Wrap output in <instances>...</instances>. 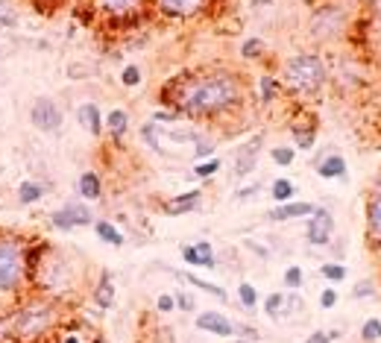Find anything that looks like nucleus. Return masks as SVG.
<instances>
[{
  "label": "nucleus",
  "mask_w": 381,
  "mask_h": 343,
  "mask_svg": "<svg viewBox=\"0 0 381 343\" xmlns=\"http://www.w3.org/2000/svg\"><path fill=\"white\" fill-rule=\"evenodd\" d=\"M281 82L285 89L293 94H314L323 89L326 82V65L323 59L314 56V53H299V56H290L285 68H281Z\"/></svg>",
  "instance_id": "obj_2"
},
{
  "label": "nucleus",
  "mask_w": 381,
  "mask_h": 343,
  "mask_svg": "<svg viewBox=\"0 0 381 343\" xmlns=\"http://www.w3.org/2000/svg\"><path fill=\"white\" fill-rule=\"evenodd\" d=\"M361 343H381V320L378 317H370L361 326Z\"/></svg>",
  "instance_id": "obj_29"
},
{
  "label": "nucleus",
  "mask_w": 381,
  "mask_h": 343,
  "mask_svg": "<svg viewBox=\"0 0 381 343\" xmlns=\"http://www.w3.org/2000/svg\"><path fill=\"white\" fill-rule=\"evenodd\" d=\"M273 3V0H255V6H270Z\"/></svg>",
  "instance_id": "obj_47"
},
{
  "label": "nucleus",
  "mask_w": 381,
  "mask_h": 343,
  "mask_svg": "<svg viewBox=\"0 0 381 343\" xmlns=\"http://www.w3.org/2000/svg\"><path fill=\"white\" fill-rule=\"evenodd\" d=\"M0 27H18V15L12 12L6 0H0Z\"/></svg>",
  "instance_id": "obj_37"
},
{
  "label": "nucleus",
  "mask_w": 381,
  "mask_h": 343,
  "mask_svg": "<svg viewBox=\"0 0 381 343\" xmlns=\"http://www.w3.org/2000/svg\"><path fill=\"white\" fill-rule=\"evenodd\" d=\"M373 197H381V174L373 179Z\"/></svg>",
  "instance_id": "obj_45"
},
{
  "label": "nucleus",
  "mask_w": 381,
  "mask_h": 343,
  "mask_svg": "<svg viewBox=\"0 0 381 343\" xmlns=\"http://www.w3.org/2000/svg\"><path fill=\"white\" fill-rule=\"evenodd\" d=\"M208 0H158V9H162L165 18H176V21H185V18H196L200 12L205 9Z\"/></svg>",
  "instance_id": "obj_11"
},
{
  "label": "nucleus",
  "mask_w": 381,
  "mask_h": 343,
  "mask_svg": "<svg viewBox=\"0 0 381 343\" xmlns=\"http://www.w3.org/2000/svg\"><path fill=\"white\" fill-rule=\"evenodd\" d=\"M27 252L15 238H0V297L18 293L27 279Z\"/></svg>",
  "instance_id": "obj_3"
},
{
  "label": "nucleus",
  "mask_w": 381,
  "mask_h": 343,
  "mask_svg": "<svg viewBox=\"0 0 381 343\" xmlns=\"http://www.w3.org/2000/svg\"><path fill=\"white\" fill-rule=\"evenodd\" d=\"M238 297H241V305H243V308H255V305H258V290L250 285V281H241V285H238Z\"/></svg>",
  "instance_id": "obj_30"
},
{
  "label": "nucleus",
  "mask_w": 381,
  "mask_h": 343,
  "mask_svg": "<svg viewBox=\"0 0 381 343\" xmlns=\"http://www.w3.org/2000/svg\"><path fill=\"white\" fill-rule=\"evenodd\" d=\"M91 223H94V212L85 203H68L50 214V226L62 232H71L77 226H91Z\"/></svg>",
  "instance_id": "obj_6"
},
{
  "label": "nucleus",
  "mask_w": 381,
  "mask_h": 343,
  "mask_svg": "<svg viewBox=\"0 0 381 343\" xmlns=\"http://www.w3.org/2000/svg\"><path fill=\"white\" fill-rule=\"evenodd\" d=\"M150 6V0H97V12L109 21H129Z\"/></svg>",
  "instance_id": "obj_8"
},
{
  "label": "nucleus",
  "mask_w": 381,
  "mask_h": 343,
  "mask_svg": "<svg viewBox=\"0 0 381 343\" xmlns=\"http://www.w3.org/2000/svg\"><path fill=\"white\" fill-rule=\"evenodd\" d=\"M94 235L100 238L103 243H109V247H124V232H120L115 223H109V220H97Z\"/></svg>",
  "instance_id": "obj_20"
},
{
  "label": "nucleus",
  "mask_w": 381,
  "mask_h": 343,
  "mask_svg": "<svg viewBox=\"0 0 381 343\" xmlns=\"http://www.w3.org/2000/svg\"><path fill=\"white\" fill-rule=\"evenodd\" d=\"M77 120L91 132V136H100L103 132V118H100V106L97 103H82L77 109Z\"/></svg>",
  "instance_id": "obj_18"
},
{
  "label": "nucleus",
  "mask_w": 381,
  "mask_h": 343,
  "mask_svg": "<svg viewBox=\"0 0 381 343\" xmlns=\"http://www.w3.org/2000/svg\"><path fill=\"white\" fill-rule=\"evenodd\" d=\"M319 305H323V308H335V305H337V290L326 288L323 293H319Z\"/></svg>",
  "instance_id": "obj_40"
},
{
  "label": "nucleus",
  "mask_w": 381,
  "mask_h": 343,
  "mask_svg": "<svg viewBox=\"0 0 381 343\" xmlns=\"http://www.w3.org/2000/svg\"><path fill=\"white\" fill-rule=\"evenodd\" d=\"M77 191H80V197H85V200H100L103 197V179H100V174L85 170V174L80 176V182H77Z\"/></svg>",
  "instance_id": "obj_19"
},
{
  "label": "nucleus",
  "mask_w": 381,
  "mask_h": 343,
  "mask_svg": "<svg viewBox=\"0 0 381 343\" xmlns=\"http://www.w3.org/2000/svg\"><path fill=\"white\" fill-rule=\"evenodd\" d=\"M373 293H375V285L370 279H364V281L355 285V299H366V297H373Z\"/></svg>",
  "instance_id": "obj_39"
},
{
  "label": "nucleus",
  "mask_w": 381,
  "mask_h": 343,
  "mask_svg": "<svg viewBox=\"0 0 381 343\" xmlns=\"http://www.w3.org/2000/svg\"><path fill=\"white\" fill-rule=\"evenodd\" d=\"M179 279H185L188 285H194V288H200V290H205V293H212V297H217L220 302H229V293H226V288H220V285H212V281H205V279H200V276H194V273H179V270H174Z\"/></svg>",
  "instance_id": "obj_21"
},
{
  "label": "nucleus",
  "mask_w": 381,
  "mask_h": 343,
  "mask_svg": "<svg viewBox=\"0 0 381 343\" xmlns=\"http://www.w3.org/2000/svg\"><path fill=\"white\" fill-rule=\"evenodd\" d=\"M276 94H279V82L273 77H261V103H273Z\"/></svg>",
  "instance_id": "obj_36"
},
{
  "label": "nucleus",
  "mask_w": 381,
  "mask_h": 343,
  "mask_svg": "<svg viewBox=\"0 0 381 343\" xmlns=\"http://www.w3.org/2000/svg\"><path fill=\"white\" fill-rule=\"evenodd\" d=\"M314 203H281V205H276L273 212H270L267 217L270 220H293V217H311V212H314Z\"/></svg>",
  "instance_id": "obj_17"
},
{
  "label": "nucleus",
  "mask_w": 381,
  "mask_h": 343,
  "mask_svg": "<svg viewBox=\"0 0 381 343\" xmlns=\"http://www.w3.org/2000/svg\"><path fill=\"white\" fill-rule=\"evenodd\" d=\"M30 120H32L35 129L47 132V136H56V132L62 129L65 115H62V109H59V103L53 100V97H39L30 109Z\"/></svg>",
  "instance_id": "obj_5"
},
{
  "label": "nucleus",
  "mask_w": 381,
  "mask_h": 343,
  "mask_svg": "<svg viewBox=\"0 0 381 343\" xmlns=\"http://www.w3.org/2000/svg\"><path fill=\"white\" fill-rule=\"evenodd\" d=\"M293 194H297V188H293L290 179H273V188H270V197H273L279 205L281 203H290Z\"/></svg>",
  "instance_id": "obj_24"
},
{
  "label": "nucleus",
  "mask_w": 381,
  "mask_h": 343,
  "mask_svg": "<svg viewBox=\"0 0 381 343\" xmlns=\"http://www.w3.org/2000/svg\"><path fill=\"white\" fill-rule=\"evenodd\" d=\"M94 305H97L100 311H106V308H112V305H115V276L109 273V270H103L100 279H97V288H94Z\"/></svg>",
  "instance_id": "obj_15"
},
{
  "label": "nucleus",
  "mask_w": 381,
  "mask_h": 343,
  "mask_svg": "<svg viewBox=\"0 0 381 343\" xmlns=\"http://www.w3.org/2000/svg\"><path fill=\"white\" fill-rule=\"evenodd\" d=\"M264 50H267L264 39H247V41L241 44V59H247V62H255L258 56H264Z\"/></svg>",
  "instance_id": "obj_28"
},
{
  "label": "nucleus",
  "mask_w": 381,
  "mask_h": 343,
  "mask_svg": "<svg viewBox=\"0 0 381 343\" xmlns=\"http://www.w3.org/2000/svg\"><path fill=\"white\" fill-rule=\"evenodd\" d=\"M106 124H109V132H112V138L120 141L127 136V129H129V115L124 112V109H112L106 118Z\"/></svg>",
  "instance_id": "obj_23"
},
{
  "label": "nucleus",
  "mask_w": 381,
  "mask_h": 343,
  "mask_svg": "<svg viewBox=\"0 0 381 343\" xmlns=\"http://www.w3.org/2000/svg\"><path fill=\"white\" fill-rule=\"evenodd\" d=\"M194 326L200 328V332L217 335V337H232V335H235V323H232L226 314H220V311H203L194 320Z\"/></svg>",
  "instance_id": "obj_10"
},
{
  "label": "nucleus",
  "mask_w": 381,
  "mask_h": 343,
  "mask_svg": "<svg viewBox=\"0 0 381 343\" xmlns=\"http://www.w3.org/2000/svg\"><path fill=\"white\" fill-rule=\"evenodd\" d=\"M331 232H335V214L328 212V208H314L311 217H308V226H305V238L314 247H326L331 241Z\"/></svg>",
  "instance_id": "obj_7"
},
{
  "label": "nucleus",
  "mask_w": 381,
  "mask_h": 343,
  "mask_svg": "<svg viewBox=\"0 0 381 343\" xmlns=\"http://www.w3.org/2000/svg\"><path fill=\"white\" fill-rule=\"evenodd\" d=\"M44 185L41 182H35V179H24L21 185H18V203L21 205H32V203H39L44 197Z\"/></svg>",
  "instance_id": "obj_22"
},
{
  "label": "nucleus",
  "mask_w": 381,
  "mask_h": 343,
  "mask_svg": "<svg viewBox=\"0 0 381 343\" xmlns=\"http://www.w3.org/2000/svg\"><path fill=\"white\" fill-rule=\"evenodd\" d=\"M235 343H247V340H243V337H238V340H235Z\"/></svg>",
  "instance_id": "obj_49"
},
{
  "label": "nucleus",
  "mask_w": 381,
  "mask_h": 343,
  "mask_svg": "<svg viewBox=\"0 0 381 343\" xmlns=\"http://www.w3.org/2000/svg\"><path fill=\"white\" fill-rule=\"evenodd\" d=\"M165 97L188 118H220L243 106V82L232 71H200L167 82Z\"/></svg>",
  "instance_id": "obj_1"
},
{
  "label": "nucleus",
  "mask_w": 381,
  "mask_h": 343,
  "mask_svg": "<svg viewBox=\"0 0 381 343\" xmlns=\"http://www.w3.org/2000/svg\"><path fill=\"white\" fill-rule=\"evenodd\" d=\"M293 141H297L299 150H311L314 141H317L314 124H308V127H293Z\"/></svg>",
  "instance_id": "obj_27"
},
{
  "label": "nucleus",
  "mask_w": 381,
  "mask_h": 343,
  "mask_svg": "<svg viewBox=\"0 0 381 343\" xmlns=\"http://www.w3.org/2000/svg\"><path fill=\"white\" fill-rule=\"evenodd\" d=\"M314 170L323 179H346V174H349L346 158H343L340 153H335V150H328L326 156H319L317 162H314Z\"/></svg>",
  "instance_id": "obj_13"
},
{
  "label": "nucleus",
  "mask_w": 381,
  "mask_h": 343,
  "mask_svg": "<svg viewBox=\"0 0 381 343\" xmlns=\"http://www.w3.org/2000/svg\"><path fill=\"white\" fill-rule=\"evenodd\" d=\"M247 247L258 255V259H270V250L267 247H261V243H255V241H247Z\"/></svg>",
  "instance_id": "obj_44"
},
{
  "label": "nucleus",
  "mask_w": 381,
  "mask_h": 343,
  "mask_svg": "<svg viewBox=\"0 0 381 343\" xmlns=\"http://www.w3.org/2000/svg\"><path fill=\"white\" fill-rule=\"evenodd\" d=\"M366 238L373 247H381V197L366 200Z\"/></svg>",
  "instance_id": "obj_16"
},
{
  "label": "nucleus",
  "mask_w": 381,
  "mask_h": 343,
  "mask_svg": "<svg viewBox=\"0 0 381 343\" xmlns=\"http://www.w3.org/2000/svg\"><path fill=\"white\" fill-rule=\"evenodd\" d=\"M120 85L124 89H135V85H141V68L138 65H127L120 71Z\"/></svg>",
  "instance_id": "obj_33"
},
{
  "label": "nucleus",
  "mask_w": 381,
  "mask_h": 343,
  "mask_svg": "<svg viewBox=\"0 0 381 343\" xmlns=\"http://www.w3.org/2000/svg\"><path fill=\"white\" fill-rule=\"evenodd\" d=\"M200 200H203V191H200V188L185 191V194H179V197H174V200H170V203L165 205V214L179 217V214L196 212V208H200Z\"/></svg>",
  "instance_id": "obj_14"
},
{
  "label": "nucleus",
  "mask_w": 381,
  "mask_h": 343,
  "mask_svg": "<svg viewBox=\"0 0 381 343\" xmlns=\"http://www.w3.org/2000/svg\"><path fill=\"white\" fill-rule=\"evenodd\" d=\"M337 335H331V332H311L308 337H305V343H331Z\"/></svg>",
  "instance_id": "obj_42"
},
{
  "label": "nucleus",
  "mask_w": 381,
  "mask_h": 343,
  "mask_svg": "<svg viewBox=\"0 0 381 343\" xmlns=\"http://www.w3.org/2000/svg\"><path fill=\"white\" fill-rule=\"evenodd\" d=\"M319 276L328 279V281H343V279H346V267H343V264H335V261H328V264L319 267Z\"/></svg>",
  "instance_id": "obj_32"
},
{
  "label": "nucleus",
  "mask_w": 381,
  "mask_h": 343,
  "mask_svg": "<svg viewBox=\"0 0 381 343\" xmlns=\"http://www.w3.org/2000/svg\"><path fill=\"white\" fill-rule=\"evenodd\" d=\"M261 147H264V132H258L255 138L243 141L238 147V153H235V179H243V176L252 174L255 165H258V156H261Z\"/></svg>",
  "instance_id": "obj_9"
},
{
  "label": "nucleus",
  "mask_w": 381,
  "mask_h": 343,
  "mask_svg": "<svg viewBox=\"0 0 381 343\" xmlns=\"http://www.w3.org/2000/svg\"><path fill=\"white\" fill-rule=\"evenodd\" d=\"M182 259L191 267H205V270H214L217 259H214V247L208 241H196V243H185L182 247Z\"/></svg>",
  "instance_id": "obj_12"
},
{
  "label": "nucleus",
  "mask_w": 381,
  "mask_h": 343,
  "mask_svg": "<svg viewBox=\"0 0 381 343\" xmlns=\"http://www.w3.org/2000/svg\"><path fill=\"white\" fill-rule=\"evenodd\" d=\"M220 165H223V162H220L217 156H214V158H208V162L194 165V176H196V179H208V176H214L217 170H220Z\"/></svg>",
  "instance_id": "obj_31"
},
{
  "label": "nucleus",
  "mask_w": 381,
  "mask_h": 343,
  "mask_svg": "<svg viewBox=\"0 0 381 343\" xmlns=\"http://www.w3.org/2000/svg\"><path fill=\"white\" fill-rule=\"evenodd\" d=\"M302 281H305L302 267H297V264L288 267V270H285V285H288L290 290H299V288H302Z\"/></svg>",
  "instance_id": "obj_35"
},
{
  "label": "nucleus",
  "mask_w": 381,
  "mask_h": 343,
  "mask_svg": "<svg viewBox=\"0 0 381 343\" xmlns=\"http://www.w3.org/2000/svg\"><path fill=\"white\" fill-rule=\"evenodd\" d=\"M273 162L279 165V167H290L293 165V158H297V153H293V147H273Z\"/></svg>",
  "instance_id": "obj_34"
},
{
  "label": "nucleus",
  "mask_w": 381,
  "mask_h": 343,
  "mask_svg": "<svg viewBox=\"0 0 381 343\" xmlns=\"http://www.w3.org/2000/svg\"><path fill=\"white\" fill-rule=\"evenodd\" d=\"M62 343H80V337H73V335H71V337H65Z\"/></svg>",
  "instance_id": "obj_48"
},
{
  "label": "nucleus",
  "mask_w": 381,
  "mask_h": 343,
  "mask_svg": "<svg viewBox=\"0 0 381 343\" xmlns=\"http://www.w3.org/2000/svg\"><path fill=\"white\" fill-rule=\"evenodd\" d=\"M264 314L270 320H281V314H285V293H270L264 299Z\"/></svg>",
  "instance_id": "obj_26"
},
{
  "label": "nucleus",
  "mask_w": 381,
  "mask_h": 343,
  "mask_svg": "<svg viewBox=\"0 0 381 343\" xmlns=\"http://www.w3.org/2000/svg\"><path fill=\"white\" fill-rule=\"evenodd\" d=\"M158 136H162V129H158L156 124H144V127H141V138H144V144L150 147V150H156L158 156H167V150L162 147V141H158Z\"/></svg>",
  "instance_id": "obj_25"
},
{
  "label": "nucleus",
  "mask_w": 381,
  "mask_h": 343,
  "mask_svg": "<svg viewBox=\"0 0 381 343\" xmlns=\"http://www.w3.org/2000/svg\"><path fill=\"white\" fill-rule=\"evenodd\" d=\"M373 9H375V18L381 21V0H373Z\"/></svg>",
  "instance_id": "obj_46"
},
{
  "label": "nucleus",
  "mask_w": 381,
  "mask_h": 343,
  "mask_svg": "<svg viewBox=\"0 0 381 343\" xmlns=\"http://www.w3.org/2000/svg\"><path fill=\"white\" fill-rule=\"evenodd\" d=\"M53 317L56 314H53L50 302L35 299L30 305H24V308L12 317V332H15L18 337H24V340H32V337H39V335H44L47 328H50Z\"/></svg>",
  "instance_id": "obj_4"
},
{
  "label": "nucleus",
  "mask_w": 381,
  "mask_h": 343,
  "mask_svg": "<svg viewBox=\"0 0 381 343\" xmlns=\"http://www.w3.org/2000/svg\"><path fill=\"white\" fill-rule=\"evenodd\" d=\"M212 153H214V147L208 144V141H203V138H200V141L194 144V156H212Z\"/></svg>",
  "instance_id": "obj_43"
},
{
  "label": "nucleus",
  "mask_w": 381,
  "mask_h": 343,
  "mask_svg": "<svg viewBox=\"0 0 381 343\" xmlns=\"http://www.w3.org/2000/svg\"><path fill=\"white\" fill-rule=\"evenodd\" d=\"M156 308L162 311V314H170L176 308V297L174 293H158V299H156Z\"/></svg>",
  "instance_id": "obj_38"
},
{
  "label": "nucleus",
  "mask_w": 381,
  "mask_h": 343,
  "mask_svg": "<svg viewBox=\"0 0 381 343\" xmlns=\"http://www.w3.org/2000/svg\"><path fill=\"white\" fill-rule=\"evenodd\" d=\"M174 297H176V308L194 311V297H191V293H174Z\"/></svg>",
  "instance_id": "obj_41"
}]
</instances>
